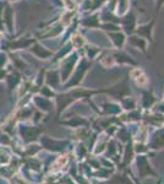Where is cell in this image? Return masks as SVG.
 I'll return each instance as SVG.
<instances>
[{
	"label": "cell",
	"instance_id": "3",
	"mask_svg": "<svg viewBox=\"0 0 164 184\" xmlns=\"http://www.w3.org/2000/svg\"><path fill=\"white\" fill-rule=\"evenodd\" d=\"M64 3H65L66 8H68L69 10H72L75 8V1H74V0H64Z\"/></svg>",
	"mask_w": 164,
	"mask_h": 184
},
{
	"label": "cell",
	"instance_id": "2",
	"mask_svg": "<svg viewBox=\"0 0 164 184\" xmlns=\"http://www.w3.org/2000/svg\"><path fill=\"white\" fill-rule=\"evenodd\" d=\"M142 74H143V73H142V70H140V69H135V70H132V71H131V74H130V75H131V78H132V79H135V80H136L138 76L142 75Z\"/></svg>",
	"mask_w": 164,
	"mask_h": 184
},
{
	"label": "cell",
	"instance_id": "1",
	"mask_svg": "<svg viewBox=\"0 0 164 184\" xmlns=\"http://www.w3.org/2000/svg\"><path fill=\"white\" fill-rule=\"evenodd\" d=\"M136 82H137V85H140V86H146L147 85V82H148V80H147V78H146V75H140L138 78L136 79Z\"/></svg>",
	"mask_w": 164,
	"mask_h": 184
}]
</instances>
